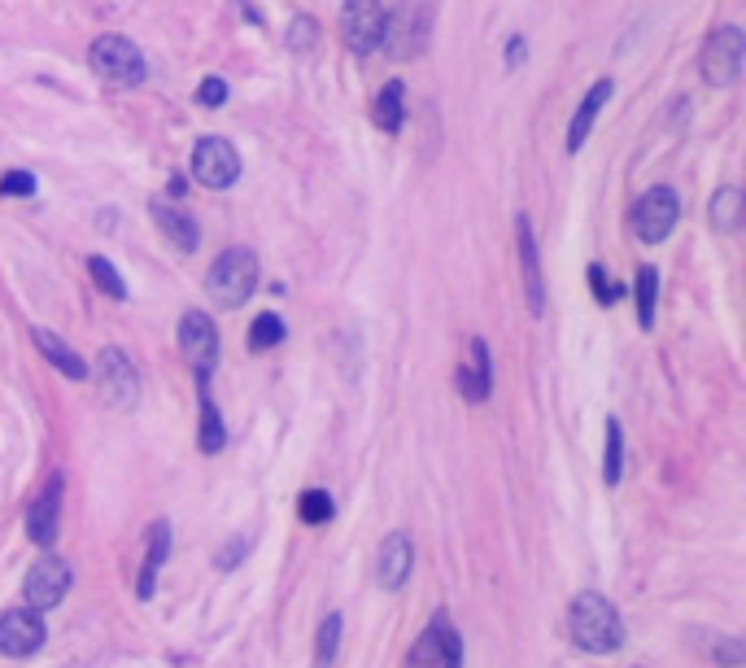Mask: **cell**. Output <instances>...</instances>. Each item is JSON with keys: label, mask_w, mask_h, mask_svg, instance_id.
I'll return each mask as SVG.
<instances>
[{"label": "cell", "mask_w": 746, "mask_h": 668, "mask_svg": "<svg viewBox=\"0 0 746 668\" xmlns=\"http://www.w3.org/2000/svg\"><path fill=\"white\" fill-rule=\"evenodd\" d=\"M179 350H184V359L192 363L197 380L214 376V363H219V328H214V319L206 310H188V315L179 319Z\"/></svg>", "instance_id": "8"}, {"label": "cell", "mask_w": 746, "mask_h": 668, "mask_svg": "<svg viewBox=\"0 0 746 668\" xmlns=\"http://www.w3.org/2000/svg\"><path fill=\"white\" fill-rule=\"evenodd\" d=\"M384 14L380 0H345V14H341V35L354 53H371L384 44Z\"/></svg>", "instance_id": "11"}, {"label": "cell", "mask_w": 746, "mask_h": 668, "mask_svg": "<svg viewBox=\"0 0 746 668\" xmlns=\"http://www.w3.org/2000/svg\"><path fill=\"white\" fill-rule=\"evenodd\" d=\"M227 79H219V75H206L201 79V88H197V105H206V110H219V105L227 101Z\"/></svg>", "instance_id": "31"}, {"label": "cell", "mask_w": 746, "mask_h": 668, "mask_svg": "<svg viewBox=\"0 0 746 668\" xmlns=\"http://www.w3.org/2000/svg\"><path fill=\"white\" fill-rule=\"evenodd\" d=\"M341 651V612H328L319 625V638H315V668H328Z\"/></svg>", "instance_id": "27"}, {"label": "cell", "mask_w": 746, "mask_h": 668, "mask_svg": "<svg viewBox=\"0 0 746 668\" xmlns=\"http://www.w3.org/2000/svg\"><path fill=\"white\" fill-rule=\"evenodd\" d=\"M96 389H101L105 407H118V411L136 407V398H140L136 367H131V359L123 350H114V345L96 354Z\"/></svg>", "instance_id": "9"}, {"label": "cell", "mask_w": 746, "mask_h": 668, "mask_svg": "<svg viewBox=\"0 0 746 668\" xmlns=\"http://www.w3.org/2000/svg\"><path fill=\"white\" fill-rule=\"evenodd\" d=\"M568 634L585 655H611L624 647V620L611 599L585 590V594H576L568 607Z\"/></svg>", "instance_id": "1"}, {"label": "cell", "mask_w": 746, "mask_h": 668, "mask_svg": "<svg viewBox=\"0 0 746 668\" xmlns=\"http://www.w3.org/2000/svg\"><path fill=\"white\" fill-rule=\"evenodd\" d=\"M197 385H201V450H206V455H219L223 441H227L223 415H219V407H214V398H210V380H197Z\"/></svg>", "instance_id": "22"}, {"label": "cell", "mask_w": 746, "mask_h": 668, "mask_svg": "<svg viewBox=\"0 0 746 668\" xmlns=\"http://www.w3.org/2000/svg\"><path fill=\"white\" fill-rule=\"evenodd\" d=\"M406 668H463V634L454 629L450 612H437L406 655Z\"/></svg>", "instance_id": "4"}, {"label": "cell", "mask_w": 746, "mask_h": 668, "mask_svg": "<svg viewBox=\"0 0 746 668\" xmlns=\"http://www.w3.org/2000/svg\"><path fill=\"white\" fill-rule=\"evenodd\" d=\"M149 214H153V223H158L162 236L179 249V254H192V249L201 245V232H197V223H192V214L171 206V201H149Z\"/></svg>", "instance_id": "17"}, {"label": "cell", "mask_w": 746, "mask_h": 668, "mask_svg": "<svg viewBox=\"0 0 746 668\" xmlns=\"http://www.w3.org/2000/svg\"><path fill=\"white\" fill-rule=\"evenodd\" d=\"M57 516H62V476H53V485L27 511V538L35 546H53L57 542Z\"/></svg>", "instance_id": "15"}, {"label": "cell", "mask_w": 746, "mask_h": 668, "mask_svg": "<svg viewBox=\"0 0 746 668\" xmlns=\"http://www.w3.org/2000/svg\"><path fill=\"white\" fill-rule=\"evenodd\" d=\"M258 276H262V267H258V254H254V249H245V245L223 249V254L214 258L210 276H206V293H210L223 310H236V306H245L249 293L258 289Z\"/></svg>", "instance_id": "2"}, {"label": "cell", "mask_w": 746, "mask_h": 668, "mask_svg": "<svg viewBox=\"0 0 746 668\" xmlns=\"http://www.w3.org/2000/svg\"><path fill=\"white\" fill-rule=\"evenodd\" d=\"M288 337V328H284V319L280 315H258L254 324H249V350L254 354H262V350H275V345H280Z\"/></svg>", "instance_id": "26"}, {"label": "cell", "mask_w": 746, "mask_h": 668, "mask_svg": "<svg viewBox=\"0 0 746 668\" xmlns=\"http://www.w3.org/2000/svg\"><path fill=\"white\" fill-rule=\"evenodd\" d=\"M192 175H197L201 188H232L240 180V153L232 149V140L223 136H201L197 149H192Z\"/></svg>", "instance_id": "7"}, {"label": "cell", "mask_w": 746, "mask_h": 668, "mask_svg": "<svg viewBox=\"0 0 746 668\" xmlns=\"http://www.w3.org/2000/svg\"><path fill=\"white\" fill-rule=\"evenodd\" d=\"M677 219H681L677 188L655 184L651 193H642V201L633 206V236L646 241V245H659V241H668V232L677 228Z\"/></svg>", "instance_id": "5"}, {"label": "cell", "mask_w": 746, "mask_h": 668, "mask_svg": "<svg viewBox=\"0 0 746 668\" xmlns=\"http://www.w3.org/2000/svg\"><path fill=\"white\" fill-rule=\"evenodd\" d=\"M297 516H302L306 524H328L336 516V503L328 489H306L302 503H297Z\"/></svg>", "instance_id": "29"}, {"label": "cell", "mask_w": 746, "mask_h": 668, "mask_svg": "<svg viewBox=\"0 0 746 668\" xmlns=\"http://www.w3.org/2000/svg\"><path fill=\"white\" fill-rule=\"evenodd\" d=\"M371 118H376L380 131H397L406 118V83H384V92L376 97V110H371Z\"/></svg>", "instance_id": "23"}, {"label": "cell", "mask_w": 746, "mask_h": 668, "mask_svg": "<svg viewBox=\"0 0 746 668\" xmlns=\"http://www.w3.org/2000/svg\"><path fill=\"white\" fill-rule=\"evenodd\" d=\"M245 551H249V538H232V546H227V551L214 555V564H219V572H232L240 559H245Z\"/></svg>", "instance_id": "35"}, {"label": "cell", "mask_w": 746, "mask_h": 668, "mask_svg": "<svg viewBox=\"0 0 746 668\" xmlns=\"http://www.w3.org/2000/svg\"><path fill=\"white\" fill-rule=\"evenodd\" d=\"M315 40H319V27L310 18H297L293 27H288V49L306 53V49H315Z\"/></svg>", "instance_id": "32"}, {"label": "cell", "mask_w": 746, "mask_h": 668, "mask_svg": "<svg viewBox=\"0 0 746 668\" xmlns=\"http://www.w3.org/2000/svg\"><path fill=\"white\" fill-rule=\"evenodd\" d=\"M611 92H616V83L611 79H594V88L585 92L581 110L572 114V127H568V153H581V145L589 140V131H594L598 114H603V105L611 101Z\"/></svg>", "instance_id": "18"}, {"label": "cell", "mask_w": 746, "mask_h": 668, "mask_svg": "<svg viewBox=\"0 0 746 668\" xmlns=\"http://www.w3.org/2000/svg\"><path fill=\"white\" fill-rule=\"evenodd\" d=\"M515 245H520V271H524L528 310L541 315V310H546V280H541V254H537V236H533V219H528V214L515 219Z\"/></svg>", "instance_id": "13"}, {"label": "cell", "mask_w": 746, "mask_h": 668, "mask_svg": "<svg viewBox=\"0 0 746 668\" xmlns=\"http://www.w3.org/2000/svg\"><path fill=\"white\" fill-rule=\"evenodd\" d=\"M166 555H171V520H158L149 529V551H144V568H140V586L136 594L144 603L153 599V590H158V572L166 564Z\"/></svg>", "instance_id": "19"}, {"label": "cell", "mask_w": 746, "mask_h": 668, "mask_svg": "<svg viewBox=\"0 0 746 668\" xmlns=\"http://www.w3.org/2000/svg\"><path fill=\"white\" fill-rule=\"evenodd\" d=\"M411 564H415V546L406 533H389L380 546V559H376V572H380V586L384 590H402L406 577H411Z\"/></svg>", "instance_id": "16"}, {"label": "cell", "mask_w": 746, "mask_h": 668, "mask_svg": "<svg viewBox=\"0 0 746 668\" xmlns=\"http://www.w3.org/2000/svg\"><path fill=\"white\" fill-rule=\"evenodd\" d=\"M493 389V359H489V345L485 337H472L463 350V363H459V393L467 402H485Z\"/></svg>", "instance_id": "14"}, {"label": "cell", "mask_w": 746, "mask_h": 668, "mask_svg": "<svg viewBox=\"0 0 746 668\" xmlns=\"http://www.w3.org/2000/svg\"><path fill=\"white\" fill-rule=\"evenodd\" d=\"M88 62H92L96 75H101L105 83H114V88H140L144 75H149L140 49L127 40V35H101V40L92 44Z\"/></svg>", "instance_id": "3"}, {"label": "cell", "mask_w": 746, "mask_h": 668, "mask_svg": "<svg viewBox=\"0 0 746 668\" xmlns=\"http://www.w3.org/2000/svg\"><path fill=\"white\" fill-rule=\"evenodd\" d=\"M520 62H524V40L515 35V40H511V66H520Z\"/></svg>", "instance_id": "36"}, {"label": "cell", "mask_w": 746, "mask_h": 668, "mask_svg": "<svg viewBox=\"0 0 746 668\" xmlns=\"http://www.w3.org/2000/svg\"><path fill=\"white\" fill-rule=\"evenodd\" d=\"M742 214H746V197H742V188H733L725 184L720 193L712 197V223L720 232H733L742 223Z\"/></svg>", "instance_id": "24"}, {"label": "cell", "mask_w": 746, "mask_h": 668, "mask_svg": "<svg viewBox=\"0 0 746 668\" xmlns=\"http://www.w3.org/2000/svg\"><path fill=\"white\" fill-rule=\"evenodd\" d=\"M88 271H92V280H96V289L101 293H110V297H127V284L123 276L110 267V258H88Z\"/></svg>", "instance_id": "30"}, {"label": "cell", "mask_w": 746, "mask_h": 668, "mask_svg": "<svg viewBox=\"0 0 746 668\" xmlns=\"http://www.w3.org/2000/svg\"><path fill=\"white\" fill-rule=\"evenodd\" d=\"M620 476H624V428H620L616 415H611L607 420V446H603V481L620 485Z\"/></svg>", "instance_id": "25"}, {"label": "cell", "mask_w": 746, "mask_h": 668, "mask_svg": "<svg viewBox=\"0 0 746 668\" xmlns=\"http://www.w3.org/2000/svg\"><path fill=\"white\" fill-rule=\"evenodd\" d=\"M0 197H35V175L31 171H9L0 180Z\"/></svg>", "instance_id": "34"}, {"label": "cell", "mask_w": 746, "mask_h": 668, "mask_svg": "<svg viewBox=\"0 0 746 668\" xmlns=\"http://www.w3.org/2000/svg\"><path fill=\"white\" fill-rule=\"evenodd\" d=\"M589 284H594V297H598L603 306H616V302H620V284L611 280L603 267H589Z\"/></svg>", "instance_id": "33"}, {"label": "cell", "mask_w": 746, "mask_h": 668, "mask_svg": "<svg viewBox=\"0 0 746 668\" xmlns=\"http://www.w3.org/2000/svg\"><path fill=\"white\" fill-rule=\"evenodd\" d=\"M70 581H75V572H70V564L62 555H40L27 572V607H35V612H48V607H57L66 599Z\"/></svg>", "instance_id": "10"}, {"label": "cell", "mask_w": 746, "mask_h": 668, "mask_svg": "<svg viewBox=\"0 0 746 668\" xmlns=\"http://www.w3.org/2000/svg\"><path fill=\"white\" fill-rule=\"evenodd\" d=\"M742 57H746V35L738 27H720V31L707 35L699 70H703L707 83L729 88V83H738V75H742Z\"/></svg>", "instance_id": "6"}, {"label": "cell", "mask_w": 746, "mask_h": 668, "mask_svg": "<svg viewBox=\"0 0 746 668\" xmlns=\"http://www.w3.org/2000/svg\"><path fill=\"white\" fill-rule=\"evenodd\" d=\"M637 319H642V328L655 324V297H659V271L655 267H642L637 271Z\"/></svg>", "instance_id": "28"}, {"label": "cell", "mask_w": 746, "mask_h": 668, "mask_svg": "<svg viewBox=\"0 0 746 668\" xmlns=\"http://www.w3.org/2000/svg\"><path fill=\"white\" fill-rule=\"evenodd\" d=\"M44 647V620L35 607H9L0 616V655H14V660H27Z\"/></svg>", "instance_id": "12"}, {"label": "cell", "mask_w": 746, "mask_h": 668, "mask_svg": "<svg viewBox=\"0 0 746 668\" xmlns=\"http://www.w3.org/2000/svg\"><path fill=\"white\" fill-rule=\"evenodd\" d=\"M31 337H35V345H40V354H44V359L53 363V367H57V372H62V376H70V380H88V376H92V367L83 363V354H75V350H70V345H66L62 337H57V332H48V328H35Z\"/></svg>", "instance_id": "21"}, {"label": "cell", "mask_w": 746, "mask_h": 668, "mask_svg": "<svg viewBox=\"0 0 746 668\" xmlns=\"http://www.w3.org/2000/svg\"><path fill=\"white\" fill-rule=\"evenodd\" d=\"M384 35H389L393 53L419 57L424 53V40H428V18L419 14V9H406V14H397L393 22H384Z\"/></svg>", "instance_id": "20"}]
</instances>
